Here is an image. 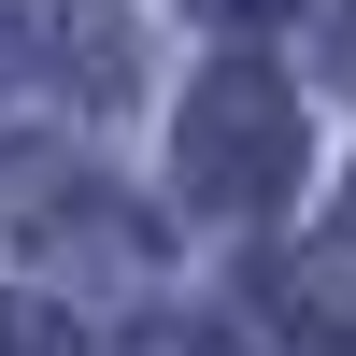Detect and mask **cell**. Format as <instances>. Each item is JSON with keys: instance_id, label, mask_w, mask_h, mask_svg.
Masks as SVG:
<instances>
[{"instance_id": "cell-5", "label": "cell", "mask_w": 356, "mask_h": 356, "mask_svg": "<svg viewBox=\"0 0 356 356\" xmlns=\"http://www.w3.org/2000/svg\"><path fill=\"white\" fill-rule=\"evenodd\" d=\"M129 356H243V342H228L214 314H143V328H129Z\"/></svg>"}, {"instance_id": "cell-6", "label": "cell", "mask_w": 356, "mask_h": 356, "mask_svg": "<svg viewBox=\"0 0 356 356\" xmlns=\"http://www.w3.org/2000/svg\"><path fill=\"white\" fill-rule=\"evenodd\" d=\"M200 15H228V29H271V15H300V0H200Z\"/></svg>"}, {"instance_id": "cell-1", "label": "cell", "mask_w": 356, "mask_h": 356, "mask_svg": "<svg viewBox=\"0 0 356 356\" xmlns=\"http://www.w3.org/2000/svg\"><path fill=\"white\" fill-rule=\"evenodd\" d=\"M171 186H186L200 214H271V200L300 186V100H285L271 72H200L186 129H171Z\"/></svg>"}, {"instance_id": "cell-2", "label": "cell", "mask_w": 356, "mask_h": 356, "mask_svg": "<svg viewBox=\"0 0 356 356\" xmlns=\"http://www.w3.org/2000/svg\"><path fill=\"white\" fill-rule=\"evenodd\" d=\"M257 328L285 356H356V271L342 257H285V271L257 285Z\"/></svg>"}, {"instance_id": "cell-4", "label": "cell", "mask_w": 356, "mask_h": 356, "mask_svg": "<svg viewBox=\"0 0 356 356\" xmlns=\"http://www.w3.org/2000/svg\"><path fill=\"white\" fill-rule=\"evenodd\" d=\"M0 356H86L57 300H0Z\"/></svg>"}, {"instance_id": "cell-3", "label": "cell", "mask_w": 356, "mask_h": 356, "mask_svg": "<svg viewBox=\"0 0 356 356\" xmlns=\"http://www.w3.org/2000/svg\"><path fill=\"white\" fill-rule=\"evenodd\" d=\"M15 29L72 57V86H86V100H100V86L129 72V43H114V15H100V0H15Z\"/></svg>"}]
</instances>
